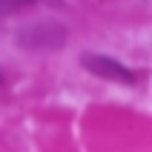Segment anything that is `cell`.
<instances>
[{"label":"cell","instance_id":"obj_1","mask_svg":"<svg viewBox=\"0 0 152 152\" xmlns=\"http://www.w3.org/2000/svg\"><path fill=\"white\" fill-rule=\"evenodd\" d=\"M69 29L60 20H34V23H23L15 32V43L23 52H37V55H52L66 46Z\"/></svg>","mask_w":152,"mask_h":152},{"label":"cell","instance_id":"obj_2","mask_svg":"<svg viewBox=\"0 0 152 152\" xmlns=\"http://www.w3.org/2000/svg\"><path fill=\"white\" fill-rule=\"evenodd\" d=\"M80 66H83L86 72H92L95 77H103V80L135 83V72H132V69H126L124 63H118L115 58L98 55V52H83V55H80Z\"/></svg>","mask_w":152,"mask_h":152}]
</instances>
